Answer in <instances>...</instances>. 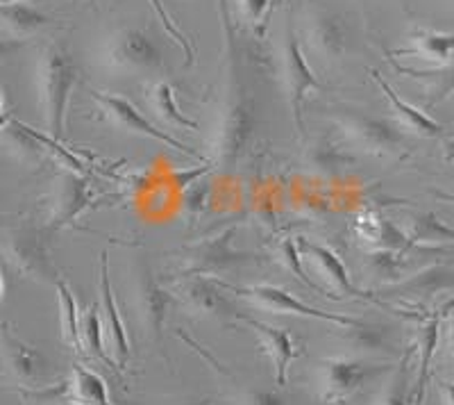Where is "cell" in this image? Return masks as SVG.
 Listing matches in <instances>:
<instances>
[{
	"instance_id": "cell-1",
	"label": "cell",
	"mask_w": 454,
	"mask_h": 405,
	"mask_svg": "<svg viewBox=\"0 0 454 405\" xmlns=\"http://www.w3.org/2000/svg\"><path fill=\"white\" fill-rule=\"evenodd\" d=\"M218 3H221L223 35H225V58L221 68V103H218L216 132H214V167L230 173L239 167V162L253 144L259 119L257 105L243 80L241 52L230 14V0H218Z\"/></svg>"
},
{
	"instance_id": "cell-2",
	"label": "cell",
	"mask_w": 454,
	"mask_h": 405,
	"mask_svg": "<svg viewBox=\"0 0 454 405\" xmlns=\"http://www.w3.org/2000/svg\"><path fill=\"white\" fill-rule=\"evenodd\" d=\"M78 83V67L62 44H46L36 60V94L43 115L46 135L55 141L67 137V112L73 87Z\"/></svg>"
},
{
	"instance_id": "cell-3",
	"label": "cell",
	"mask_w": 454,
	"mask_h": 405,
	"mask_svg": "<svg viewBox=\"0 0 454 405\" xmlns=\"http://www.w3.org/2000/svg\"><path fill=\"white\" fill-rule=\"evenodd\" d=\"M98 60L107 71L128 78H160L166 71L160 42L144 26L114 30L103 42Z\"/></svg>"
},
{
	"instance_id": "cell-4",
	"label": "cell",
	"mask_w": 454,
	"mask_h": 405,
	"mask_svg": "<svg viewBox=\"0 0 454 405\" xmlns=\"http://www.w3.org/2000/svg\"><path fill=\"white\" fill-rule=\"evenodd\" d=\"M391 369V364L384 360L362 358V355H332V358L318 360L311 367L314 392L320 403L343 405L355 399L366 385Z\"/></svg>"
},
{
	"instance_id": "cell-5",
	"label": "cell",
	"mask_w": 454,
	"mask_h": 405,
	"mask_svg": "<svg viewBox=\"0 0 454 405\" xmlns=\"http://www.w3.org/2000/svg\"><path fill=\"white\" fill-rule=\"evenodd\" d=\"M51 234L52 230L48 226L42 228L30 221L10 226L0 234V253L7 265L26 281L55 285L59 271L52 262Z\"/></svg>"
},
{
	"instance_id": "cell-6",
	"label": "cell",
	"mask_w": 454,
	"mask_h": 405,
	"mask_svg": "<svg viewBox=\"0 0 454 405\" xmlns=\"http://www.w3.org/2000/svg\"><path fill=\"white\" fill-rule=\"evenodd\" d=\"M339 131L343 132L350 146L375 157L397 160L409 153V137L400 128V123L387 116L364 112V109L343 107L334 109L332 115Z\"/></svg>"
},
{
	"instance_id": "cell-7",
	"label": "cell",
	"mask_w": 454,
	"mask_h": 405,
	"mask_svg": "<svg viewBox=\"0 0 454 405\" xmlns=\"http://www.w3.org/2000/svg\"><path fill=\"white\" fill-rule=\"evenodd\" d=\"M0 383L23 394L51 387V364L36 346L16 335L12 323L0 322Z\"/></svg>"
},
{
	"instance_id": "cell-8",
	"label": "cell",
	"mask_w": 454,
	"mask_h": 405,
	"mask_svg": "<svg viewBox=\"0 0 454 405\" xmlns=\"http://www.w3.org/2000/svg\"><path fill=\"white\" fill-rule=\"evenodd\" d=\"M173 294L157 281L155 271L144 255L129 265V306L135 307L137 322L150 342H161L168 310L173 306Z\"/></svg>"
},
{
	"instance_id": "cell-9",
	"label": "cell",
	"mask_w": 454,
	"mask_h": 405,
	"mask_svg": "<svg viewBox=\"0 0 454 405\" xmlns=\"http://www.w3.org/2000/svg\"><path fill=\"white\" fill-rule=\"evenodd\" d=\"M89 96L93 99V103L98 105L103 119L107 121L112 128H116V131L128 132V135L145 137V139H155L160 141V144L173 148V151L182 153V155H189L193 157V160H202L200 153L193 151L192 146L182 144L180 139L168 135V131H161L160 125H155L150 119H145L144 112H139L137 105L132 103V100L125 99V96L105 94V91H96V89H89Z\"/></svg>"
},
{
	"instance_id": "cell-10",
	"label": "cell",
	"mask_w": 454,
	"mask_h": 405,
	"mask_svg": "<svg viewBox=\"0 0 454 405\" xmlns=\"http://www.w3.org/2000/svg\"><path fill=\"white\" fill-rule=\"evenodd\" d=\"M234 233L237 228H227L223 233L214 234L186 246L184 258H182V269L177 278L182 275H207V278H218L225 271H232L237 266L250 265L257 258H253L246 250H239L234 246Z\"/></svg>"
},
{
	"instance_id": "cell-11",
	"label": "cell",
	"mask_w": 454,
	"mask_h": 405,
	"mask_svg": "<svg viewBox=\"0 0 454 405\" xmlns=\"http://www.w3.org/2000/svg\"><path fill=\"white\" fill-rule=\"evenodd\" d=\"M282 78L284 89H286V100H289L291 115H294V123L298 135H305V116H302V107L309 91L314 89H323L320 80L316 78L311 71L309 62L305 58L302 44H300L298 35L294 30L291 19L286 21V36H284L282 48Z\"/></svg>"
},
{
	"instance_id": "cell-12",
	"label": "cell",
	"mask_w": 454,
	"mask_h": 405,
	"mask_svg": "<svg viewBox=\"0 0 454 405\" xmlns=\"http://www.w3.org/2000/svg\"><path fill=\"white\" fill-rule=\"evenodd\" d=\"M218 281V278H216ZM221 282L223 290L234 291L243 301L253 303L259 310H266L270 314H294V317H305V319H320V322L334 323V326H350L355 323V317H346V314H334V312L318 310V307L307 306L305 301H300L298 297H294L291 291L282 290L278 285H253V287H237Z\"/></svg>"
},
{
	"instance_id": "cell-13",
	"label": "cell",
	"mask_w": 454,
	"mask_h": 405,
	"mask_svg": "<svg viewBox=\"0 0 454 405\" xmlns=\"http://www.w3.org/2000/svg\"><path fill=\"white\" fill-rule=\"evenodd\" d=\"M96 202V192L84 173L67 171L57 173L51 189V214H48V228L55 230L75 226L80 217Z\"/></svg>"
},
{
	"instance_id": "cell-14",
	"label": "cell",
	"mask_w": 454,
	"mask_h": 405,
	"mask_svg": "<svg viewBox=\"0 0 454 405\" xmlns=\"http://www.w3.org/2000/svg\"><path fill=\"white\" fill-rule=\"evenodd\" d=\"M170 294L196 319H225L237 317V310L225 297L221 282L207 275H182L176 285L170 287Z\"/></svg>"
},
{
	"instance_id": "cell-15",
	"label": "cell",
	"mask_w": 454,
	"mask_h": 405,
	"mask_svg": "<svg viewBox=\"0 0 454 405\" xmlns=\"http://www.w3.org/2000/svg\"><path fill=\"white\" fill-rule=\"evenodd\" d=\"M305 36L311 52H316L323 62L334 64L346 58L350 51V28L346 19L330 10H311L305 23Z\"/></svg>"
},
{
	"instance_id": "cell-16",
	"label": "cell",
	"mask_w": 454,
	"mask_h": 405,
	"mask_svg": "<svg viewBox=\"0 0 454 405\" xmlns=\"http://www.w3.org/2000/svg\"><path fill=\"white\" fill-rule=\"evenodd\" d=\"M237 319L239 323H243L246 328H250L259 339V346L269 360L273 362V369H275V385L278 387H284L286 380H289V367L294 360H298L302 355V346L294 339V335L286 330V328H278V326H270L266 322H259V319L248 317V314H241L237 312Z\"/></svg>"
},
{
	"instance_id": "cell-17",
	"label": "cell",
	"mask_w": 454,
	"mask_h": 405,
	"mask_svg": "<svg viewBox=\"0 0 454 405\" xmlns=\"http://www.w3.org/2000/svg\"><path fill=\"white\" fill-rule=\"evenodd\" d=\"M100 317H103L105 335H107L109 344H112V358L116 360L119 369L123 371L128 367L129 360V342H128V330H125L123 317H121L116 298H114L112 281H109V258L107 250L100 253Z\"/></svg>"
},
{
	"instance_id": "cell-18",
	"label": "cell",
	"mask_w": 454,
	"mask_h": 405,
	"mask_svg": "<svg viewBox=\"0 0 454 405\" xmlns=\"http://www.w3.org/2000/svg\"><path fill=\"white\" fill-rule=\"evenodd\" d=\"M300 253H302V260L311 262L316 266V271L320 274V278L336 291V294H348L352 298H375L372 294H366L359 287L352 282L350 271L346 269L343 260H340L336 250H332L330 246L318 244V242H309V239H298Z\"/></svg>"
},
{
	"instance_id": "cell-19",
	"label": "cell",
	"mask_w": 454,
	"mask_h": 405,
	"mask_svg": "<svg viewBox=\"0 0 454 405\" xmlns=\"http://www.w3.org/2000/svg\"><path fill=\"white\" fill-rule=\"evenodd\" d=\"M443 291H454V271L452 265H434L419 274L407 275L400 282L391 287H384V294L395 298H407V301L427 303L436 298Z\"/></svg>"
},
{
	"instance_id": "cell-20",
	"label": "cell",
	"mask_w": 454,
	"mask_h": 405,
	"mask_svg": "<svg viewBox=\"0 0 454 405\" xmlns=\"http://www.w3.org/2000/svg\"><path fill=\"white\" fill-rule=\"evenodd\" d=\"M371 75L377 83V87L382 89L384 99L388 100L391 109L395 112V119L403 131H407L409 135L425 137V139H439V137H443V131H445L443 125H441L436 119H432L425 109L413 107L411 103L400 99L395 89L387 83V78H384L382 73L377 71V68H371Z\"/></svg>"
},
{
	"instance_id": "cell-21",
	"label": "cell",
	"mask_w": 454,
	"mask_h": 405,
	"mask_svg": "<svg viewBox=\"0 0 454 405\" xmlns=\"http://www.w3.org/2000/svg\"><path fill=\"white\" fill-rule=\"evenodd\" d=\"M339 339L346 346H350L352 355L362 358H382V355L395 353V342H393L391 328L382 323H368L364 319H356L350 326H339Z\"/></svg>"
},
{
	"instance_id": "cell-22",
	"label": "cell",
	"mask_w": 454,
	"mask_h": 405,
	"mask_svg": "<svg viewBox=\"0 0 454 405\" xmlns=\"http://www.w3.org/2000/svg\"><path fill=\"white\" fill-rule=\"evenodd\" d=\"M302 164L318 178H340L355 167V155L330 137H318L305 148Z\"/></svg>"
},
{
	"instance_id": "cell-23",
	"label": "cell",
	"mask_w": 454,
	"mask_h": 405,
	"mask_svg": "<svg viewBox=\"0 0 454 405\" xmlns=\"http://www.w3.org/2000/svg\"><path fill=\"white\" fill-rule=\"evenodd\" d=\"M441 339V317L420 319V326L416 328V351H419V374L411 380V405H425L429 383V367H432L434 353Z\"/></svg>"
},
{
	"instance_id": "cell-24",
	"label": "cell",
	"mask_w": 454,
	"mask_h": 405,
	"mask_svg": "<svg viewBox=\"0 0 454 405\" xmlns=\"http://www.w3.org/2000/svg\"><path fill=\"white\" fill-rule=\"evenodd\" d=\"M403 230L407 233L413 249H434V246L454 244V228L441 221L427 210H409L404 214Z\"/></svg>"
},
{
	"instance_id": "cell-25",
	"label": "cell",
	"mask_w": 454,
	"mask_h": 405,
	"mask_svg": "<svg viewBox=\"0 0 454 405\" xmlns=\"http://www.w3.org/2000/svg\"><path fill=\"white\" fill-rule=\"evenodd\" d=\"M57 303H59V335L68 348H73L78 355H87L82 342V314L78 310V301L73 297L71 287L62 275L55 281Z\"/></svg>"
},
{
	"instance_id": "cell-26",
	"label": "cell",
	"mask_w": 454,
	"mask_h": 405,
	"mask_svg": "<svg viewBox=\"0 0 454 405\" xmlns=\"http://www.w3.org/2000/svg\"><path fill=\"white\" fill-rule=\"evenodd\" d=\"M148 103L153 115L160 119V123L164 128H189V131H198L200 123L184 115L177 105L176 99V87L168 83V80H157L148 91Z\"/></svg>"
},
{
	"instance_id": "cell-27",
	"label": "cell",
	"mask_w": 454,
	"mask_h": 405,
	"mask_svg": "<svg viewBox=\"0 0 454 405\" xmlns=\"http://www.w3.org/2000/svg\"><path fill=\"white\" fill-rule=\"evenodd\" d=\"M52 26L51 16L39 12L36 7L26 3H12V5H0V30L7 32L14 39H26V36L42 32L43 28Z\"/></svg>"
},
{
	"instance_id": "cell-28",
	"label": "cell",
	"mask_w": 454,
	"mask_h": 405,
	"mask_svg": "<svg viewBox=\"0 0 454 405\" xmlns=\"http://www.w3.org/2000/svg\"><path fill=\"white\" fill-rule=\"evenodd\" d=\"M395 68L404 75L413 80H423L427 84V100H425V107H434V105L443 103L445 99L454 94V58L450 62L441 64L436 68H409L395 64Z\"/></svg>"
},
{
	"instance_id": "cell-29",
	"label": "cell",
	"mask_w": 454,
	"mask_h": 405,
	"mask_svg": "<svg viewBox=\"0 0 454 405\" xmlns=\"http://www.w3.org/2000/svg\"><path fill=\"white\" fill-rule=\"evenodd\" d=\"M68 396H71V401H78V403L84 405H114L109 401L107 383L103 380V376L78 362L73 364L71 380H68Z\"/></svg>"
},
{
	"instance_id": "cell-30",
	"label": "cell",
	"mask_w": 454,
	"mask_h": 405,
	"mask_svg": "<svg viewBox=\"0 0 454 405\" xmlns=\"http://www.w3.org/2000/svg\"><path fill=\"white\" fill-rule=\"evenodd\" d=\"M411 48L395 51V55H419V58L429 60V62H436L439 67L454 58V35H448V32H416L411 36Z\"/></svg>"
},
{
	"instance_id": "cell-31",
	"label": "cell",
	"mask_w": 454,
	"mask_h": 405,
	"mask_svg": "<svg viewBox=\"0 0 454 405\" xmlns=\"http://www.w3.org/2000/svg\"><path fill=\"white\" fill-rule=\"evenodd\" d=\"M364 266H366V274L371 275L372 281L380 282L384 287H391L395 282H400L404 275V255L393 253V250L387 249H371L366 253V260H364Z\"/></svg>"
},
{
	"instance_id": "cell-32",
	"label": "cell",
	"mask_w": 454,
	"mask_h": 405,
	"mask_svg": "<svg viewBox=\"0 0 454 405\" xmlns=\"http://www.w3.org/2000/svg\"><path fill=\"white\" fill-rule=\"evenodd\" d=\"M409 351L400 364H395L387 374V380L380 385L371 405H411V380H409Z\"/></svg>"
},
{
	"instance_id": "cell-33",
	"label": "cell",
	"mask_w": 454,
	"mask_h": 405,
	"mask_svg": "<svg viewBox=\"0 0 454 405\" xmlns=\"http://www.w3.org/2000/svg\"><path fill=\"white\" fill-rule=\"evenodd\" d=\"M82 342L89 358L100 360V362L107 364L112 371H121L116 360H114L112 355L107 353V348H105V328L98 303H93V306L82 314Z\"/></svg>"
},
{
	"instance_id": "cell-34",
	"label": "cell",
	"mask_w": 454,
	"mask_h": 405,
	"mask_svg": "<svg viewBox=\"0 0 454 405\" xmlns=\"http://www.w3.org/2000/svg\"><path fill=\"white\" fill-rule=\"evenodd\" d=\"M279 260L284 262V266L291 271V274H295V278H298L302 285L311 287V290H318V291H325L323 287L318 285L316 281H311L309 275H307L305 271V260H302V253H300V244L298 239H284L282 244H279Z\"/></svg>"
},
{
	"instance_id": "cell-35",
	"label": "cell",
	"mask_w": 454,
	"mask_h": 405,
	"mask_svg": "<svg viewBox=\"0 0 454 405\" xmlns=\"http://www.w3.org/2000/svg\"><path fill=\"white\" fill-rule=\"evenodd\" d=\"M239 10H241L243 21L248 23L257 35H263L269 26V7L270 0H237Z\"/></svg>"
},
{
	"instance_id": "cell-36",
	"label": "cell",
	"mask_w": 454,
	"mask_h": 405,
	"mask_svg": "<svg viewBox=\"0 0 454 405\" xmlns=\"http://www.w3.org/2000/svg\"><path fill=\"white\" fill-rule=\"evenodd\" d=\"M232 405H286V399L278 390L262 387H243L234 394Z\"/></svg>"
},
{
	"instance_id": "cell-37",
	"label": "cell",
	"mask_w": 454,
	"mask_h": 405,
	"mask_svg": "<svg viewBox=\"0 0 454 405\" xmlns=\"http://www.w3.org/2000/svg\"><path fill=\"white\" fill-rule=\"evenodd\" d=\"M441 338H443L445 358H448L450 364L454 367V312L452 314H448V319H445V326H443V333H441Z\"/></svg>"
},
{
	"instance_id": "cell-38",
	"label": "cell",
	"mask_w": 454,
	"mask_h": 405,
	"mask_svg": "<svg viewBox=\"0 0 454 405\" xmlns=\"http://www.w3.org/2000/svg\"><path fill=\"white\" fill-rule=\"evenodd\" d=\"M21 46H23L21 39H14V36H10L7 32L0 30V64H5Z\"/></svg>"
},
{
	"instance_id": "cell-39",
	"label": "cell",
	"mask_w": 454,
	"mask_h": 405,
	"mask_svg": "<svg viewBox=\"0 0 454 405\" xmlns=\"http://www.w3.org/2000/svg\"><path fill=\"white\" fill-rule=\"evenodd\" d=\"M436 392H439L441 405H454V383L452 380H436Z\"/></svg>"
},
{
	"instance_id": "cell-40",
	"label": "cell",
	"mask_w": 454,
	"mask_h": 405,
	"mask_svg": "<svg viewBox=\"0 0 454 405\" xmlns=\"http://www.w3.org/2000/svg\"><path fill=\"white\" fill-rule=\"evenodd\" d=\"M12 115L7 112V99H5V91H3V87H0V132H5L7 128L12 125Z\"/></svg>"
},
{
	"instance_id": "cell-41",
	"label": "cell",
	"mask_w": 454,
	"mask_h": 405,
	"mask_svg": "<svg viewBox=\"0 0 454 405\" xmlns=\"http://www.w3.org/2000/svg\"><path fill=\"white\" fill-rule=\"evenodd\" d=\"M176 405H216L212 399H189V401H182V403Z\"/></svg>"
},
{
	"instance_id": "cell-42",
	"label": "cell",
	"mask_w": 454,
	"mask_h": 405,
	"mask_svg": "<svg viewBox=\"0 0 454 405\" xmlns=\"http://www.w3.org/2000/svg\"><path fill=\"white\" fill-rule=\"evenodd\" d=\"M445 160L448 162L454 160V139H450L448 144H445Z\"/></svg>"
},
{
	"instance_id": "cell-43",
	"label": "cell",
	"mask_w": 454,
	"mask_h": 405,
	"mask_svg": "<svg viewBox=\"0 0 454 405\" xmlns=\"http://www.w3.org/2000/svg\"><path fill=\"white\" fill-rule=\"evenodd\" d=\"M434 196L439 198V201H443V202H450V205H452V208H454V194H441V192H436V194H434Z\"/></svg>"
},
{
	"instance_id": "cell-44",
	"label": "cell",
	"mask_w": 454,
	"mask_h": 405,
	"mask_svg": "<svg viewBox=\"0 0 454 405\" xmlns=\"http://www.w3.org/2000/svg\"><path fill=\"white\" fill-rule=\"evenodd\" d=\"M5 298V278H3V271H0V303Z\"/></svg>"
},
{
	"instance_id": "cell-45",
	"label": "cell",
	"mask_w": 454,
	"mask_h": 405,
	"mask_svg": "<svg viewBox=\"0 0 454 405\" xmlns=\"http://www.w3.org/2000/svg\"><path fill=\"white\" fill-rule=\"evenodd\" d=\"M282 3H284V0H270V7H269V23H270V16H273L275 7L282 5Z\"/></svg>"
},
{
	"instance_id": "cell-46",
	"label": "cell",
	"mask_w": 454,
	"mask_h": 405,
	"mask_svg": "<svg viewBox=\"0 0 454 405\" xmlns=\"http://www.w3.org/2000/svg\"><path fill=\"white\" fill-rule=\"evenodd\" d=\"M12 3H27V0H0V5H12Z\"/></svg>"
},
{
	"instance_id": "cell-47",
	"label": "cell",
	"mask_w": 454,
	"mask_h": 405,
	"mask_svg": "<svg viewBox=\"0 0 454 405\" xmlns=\"http://www.w3.org/2000/svg\"><path fill=\"white\" fill-rule=\"evenodd\" d=\"M452 266H454V262H452Z\"/></svg>"
}]
</instances>
